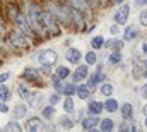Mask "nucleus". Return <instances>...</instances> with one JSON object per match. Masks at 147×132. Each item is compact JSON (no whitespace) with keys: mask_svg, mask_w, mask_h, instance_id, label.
Instances as JSON below:
<instances>
[{"mask_svg":"<svg viewBox=\"0 0 147 132\" xmlns=\"http://www.w3.org/2000/svg\"><path fill=\"white\" fill-rule=\"evenodd\" d=\"M113 91H115V88H113V84L111 82H103L101 84V88H99V93L103 95V96H111L113 95Z\"/></svg>","mask_w":147,"mask_h":132,"instance_id":"obj_28","label":"nucleus"},{"mask_svg":"<svg viewBox=\"0 0 147 132\" xmlns=\"http://www.w3.org/2000/svg\"><path fill=\"white\" fill-rule=\"evenodd\" d=\"M3 131H7V132H21V131H22V125L19 124V120L12 118L10 122H7V124H5Z\"/></svg>","mask_w":147,"mask_h":132,"instance_id":"obj_21","label":"nucleus"},{"mask_svg":"<svg viewBox=\"0 0 147 132\" xmlns=\"http://www.w3.org/2000/svg\"><path fill=\"white\" fill-rule=\"evenodd\" d=\"M134 2H135L137 7H144V5H147V0H134Z\"/></svg>","mask_w":147,"mask_h":132,"instance_id":"obj_44","label":"nucleus"},{"mask_svg":"<svg viewBox=\"0 0 147 132\" xmlns=\"http://www.w3.org/2000/svg\"><path fill=\"white\" fill-rule=\"evenodd\" d=\"M91 46H92V50H101V48L105 46V38H103L101 34L92 36V39H91Z\"/></svg>","mask_w":147,"mask_h":132,"instance_id":"obj_27","label":"nucleus"},{"mask_svg":"<svg viewBox=\"0 0 147 132\" xmlns=\"http://www.w3.org/2000/svg\"><path fill=\"white\" fill-rule=\"evenodd\" d=\"M98 124H99V117L98 115H92V113H89L87 117H84L80 120V125H82L84 131H94L98 127Z\"/></svg>","mask_w":147,"mask_h":132,"instance_id":"obj_10","label":"nucleus"},{"mask_svg":"<svg viewBox=\"0 0 147 132\" xmlns=\"http://www.w3.org/2000/svg\"><path fill=\"white\" fill-rule=\"evenodd\" d=\"M65 59H67L69 64H79L80 59H82V53H80V50H77V48H69V50L65 52Z\"/></svg>","mask_w":147,"mask_h":132,"instance_id":"obj_12","label":"nucleus"},{"mask_svg":"<svg viewBox=\"0 0 147 132\" xmlns=\"http://www.w3.org/2000/svg\"><path fill=\"white\" fill-rule=\"evenodd\" d=\"M41 22H43V28H45V33L48 38H57L62 34V28L58 24V21L51 16V12L48 9H43L41 12Z\"/></svg>","mask_w":147,"mask_h":132,"instance_id":"obj_2","label":"nucleus"},{"mask_svg":"<svg viewBox=\"0 0 147 132\" xmlns=\"http://www.w3.org/2000/svg\"><path fill=\"white\" fill-rule=\"evenodd\" d=\"M9 105H7V101H0V113H9Z\"/></svg>","mask_w":147,"mask_h":132,"instance_id":"obj_39","label":"nucleus"},{"mask_svg":"<svg viewBox=\"0 0 147 132\" xmlns=\"http://www.w3.org/2000/svg\"><path fill=\"white\" fill-rule=\"evenodd\" d=\"M5 33H7V24H5L3 19L0 17V38H2V39L5 38Z\"/></svg>","mask_w":147,"mask_h":132,"instance_id":"obj_37","label":"nucleus"},{"mask_svg":"<svg viewBox=\"0 0 147 132\" xmlns=\"http://www.w3.org/2000/svg\"><path fill=\"white\" fill-rule=\"evenodd\" d=\"M103 110H105V106H103V103H101V101L92 99V101H89V103H87V113L101 115V112H103Z\"/></svg>","mask_w":147,"mask_h":132,"instance_id":"obj_15","label":"nucleus"},{"mask_svg":"<svg viewBox=\"0 0 147 132\" xmlns=\"http://www.w3.org/2000/svg\"><path fill=\"white\" fill-rule=\"evenodd\" d=\"M62 108H63V112H65V113H74V112L77 110V106H75V101H74V96H67V98L63 99V105H62Z\"/></svg>","mask_w":147,"mask_h":132,"instance_id":"obj_19","label":"nucleus"},{"mask_svg":"<svg viewBox=\"0 0 147 132\" xmlns=\"http://www.w3.org/2000/svg\"><path fill=\"white\" fill-rule=\"evenodd\" d=\"M38 62L41 64V67L45 69V70H51V67L57 65V62H58V53L55 52V50H51V48H45V50H41L39 53H38Z\"/></svg>","mask_w":147,"mask_h":132,"instance_id":"obj_4","label":"nucleus"},{"mask_svg":"<svg viewBox=\"0 0 147 132\" xmlns=\"http://www.w3.org/2000/svg\"><path fill=\"white\" fill-rule=\"evenodd\" d=\"M12 21H14L16 29H19L22 34H26L28 38H34V36H36L34 31H33V28H31V24L28 22V19H26V16H24V14H21V12H19Z\"/></svg>","mask_w":147,"mask_h":132,"instance_id":"obj_6","label":"nucleus"},{"mask_svg":"<svg viewBox=\"0 0 147 132\" xmlns=\"http://www.w3.org/2000/svg\"><path fill=\"white\" fill-rule=\"evenodd\" d=\"M140 96H142L144 99H147V82L142 84V88H140Z\"/></svg>","mask_w":147,"mask_h":132,"instance_id":"obj_40","label":"nucleus"},{"mask_svg":"<svg viewBox=\"0 0 147 132\" xmlns=\"http://www.w3.org/2000/svg\"><path fill=\"white\" fill-rule=\"evenodd\" d=\"M103 106H105V110H106V112H110V113H115V112L120 108V103H118V101H116L115 98L108 96V99L103 103Z\"/></svg>","mask_w":147,"mask_h":132,"instance_id":"obj_18","label":"nucleus"},{"mask_svg":"<svg viewBox=\"0 0 147 132\" xmlns=\"http://www.w3.org/2000/svg\"><path fill=\"white\" fill-rule=\"evenodd\" d=\"M128 17H130V5H128V3H121V5L115 10L113 21H115L118 26H125V24L128 22Z\"/></svg>","mask_w":147,"mask_h":132,"instance_id":"obj_7","label":"nucleus"},{"mask_svg":"<svg viewBox=\"0 0 147 132\" xmlns=\"http://www.w3.org/2000/svg\"><path fill=\"white\" fill-rule=\"evenodd\" d=\"M55 76L57 77H60L62 81L63 79H67V77H70V69L65 65H58L57 69H55Z\"/></svg>","mask_w":147,"mask_h":132,"instance_id":"obj_24","label":"nucleus"},{"mask_svg":"<svg viewBox=\"0 0 147 132\" xmlns=\"http://www.w3.org/2000/svg\"><path fill=\"white\" fill-rule=\"evenodd\" d=\"M7 41H9L10 46L16 48V50H22V52H26V50L31 48L29 38H28L26 34H22L19 29H12V31H9V33H7Z\"/></svg>","mask_w":147,"mask_h":132,"instance_id":"obj_3","label":"nucleus"},{"mask_svg":"<svg viewBox=\"0 0 147 132\" xmlns=\"http://www.w3.org/2000/svg\"><path fill=\"white\" fill-rule=\"evenodd\" d=\"M121 118L123 120L134 118V106H132V103H123L121 105Z\"/></svg>","mask_w":147,"mask_h":132,"instance_id":"obj_17","label":"nucleus"},{"mask_svg":"<svg viewBox=\"0 0 147 132\" xmlns=\"http://www.w3.org/2000/svg\"><path fill=\"white\" fill-rule=\"evenodd\" d=\"M140 67H142V70H146V69H147V60H144V62L140 64Z\"/></svg>","mask_w":147,"mask_h":132,"instance_id":"obj_45","label":"nucleus"},{"mask_svg":"<svg viewBox=\"0 0 147 132\" xmlns=\"http://www.w3.org/2000/svg\"><path fill=\"white\" fill-rule=\"evenodd\" d=\"M110 33L113 34V36H116V34L120 33V29H118V24H116V26H115V24L111 26V28H110Z\"/></svg>","mask_w":147,"mask_h":132,"instance_id":"obj_42","label":"nucleus"},{"mask_svg":"<svg viewBox=\"0 0 147 132\" xmlns=\"http://www.w3.org/2000/svg\"><path fill=\"white\" fill-rule=\"evenodd\" d=\"M51 84H53L55 91L62 95V89H63V82H62V79H60V77H57V76L53 74V76H51Z\"/></svg>","mask_w":147,"mask_h":132,"instance_id":"obj_32","label":"nucleus"},{"mask_svg":"<svg viewBox=\"0 0 147 132\" xmlns=\"http://www.w3.org/2000/svg\"><path fill=\"white\" fill-rule=\"evenodd\" d=\"M75 124H77V120L74 117H67V115L60 117V127H63V129H72Z\"/></svg>","mask_w":147,"mask_h":132,"instance_id":"obj_23","label":"nucleus"},{"mask_svg":"<svg viewBox=\"0 0 147 132\" xmlns=\"http://www.w3.org/2000/svg\"><path fill=\"white\" fill-rule=\"evenodd\" d=\"M84 60H86V64H87L89 67L94 65V64L98 62V55H96V52H94V50L87 52V53H86V57H84Z\"/></svg>","mask_w":147,"mask_h":132,"instance_id":"obj_31","label":"nucleus"},{"mask_svg":"<svg viewBox=\"0 0 147 132\" xmlns=\"http://www.w3.org/2000/svg\"><path fill=\"white\" fill-rule=\"evenodd\" d=\"M75 95H77V98L79 99H87L91 96V88L87 86V84H79L77 86V91H75Z\"/></svg>","mask_w":147,"mask_h":132,"instance_id":"obj_16","label":"nucleus"},{"mask_svg":"<svg viewBox=\"0 0 147 132\" xmlns=\"http://www.w3.org/2000/svg\"><path fill=\"white\" fill-rule=\"evenodd\" d=\"M108 64H110V65H120V64H121V52L113 50L110 53V57H108Z\"/></svg>","mask_w":147,"mask_h":132,"instance_id":"obj_26","label":"nucleus"},{"mask_svg":"<svg viewBox=\"0 0 147 132\" xmlns=\"http://www.w3.org/2000/svg\"><path fill=\"white\" fill-rule=\"evenodd\" d=\"M139 36H140L139 28H135V26H128V28L123 31V41H134V39H137Z\"/></svg>","mask_w":147,"mask_h":132,"instance_id":"obj_13","label":"nucleus"},{"mask_svg":"<svg viewBox=\"0 0 147 132\" xmlns=\"http://www.w3.org/2000/svg\"><path fill=\"white\" fill-rule=\"evenodd\" d=\"M120 131H130V124H128V120H123V124L118 127Z\"/></svg>","mask_w":147,"mask_h":132,"instance_id":"obj_41","label":"nucleus"},{"mask_svg":"<svg viewBox=\"0 0 147 132\" xmlns=\"http://www.w3.org/2000/svg\"><path fill=\"white\" fill-rule=\"evenodd\" d=\"M144 77H146V79H147V69H146V70H144Z\"/></svg>","mask_w":147,"mask_h":132,"instance_id":"obj_48","label":"nucleus"},{"mask_svg":"<svg viewBox=\"0 0 147 132\" xmlns=\"http://www.w3.org/2000/svg\"><path fill=\"white\" fill-rule=\"evenodd\" d=\"M41 127H43V124H41V118H38V117L28 118V122H26V131L28 132H38L41 131Z\"/></svg>","mask_w":147,"mask_h":132,"instance_id":"obj_14","label":"nucleus"},{"mask_svg":"<svg viewBox=\"0 0 147 132\" xmlns=\"http://www.w3.org/2000/svg\"><path fill=\"white\" fill-rule=\"evenodd\" d=\"M41 113H43V117H45V118H48V120H50V118L55 115V106H53V105H46V106L41 110Z\"/></svg>","mask_w":147,"mask_h":132,"instance_id":"obj_34","label":"nucleus"},{"mask_svg":"<svg viewBox=\"0 0 147 132\" xmlns=\"http://www.w3.org/2000/svg\"><path fill=\"white\" fill-rule=\"evenodd\" d=\"M140 52H142V55H147V41H142V45H140Z\"/></svg>","mask_w":147,"mask_h":132,"instance_id":"obj_43","label":"nucleus"},{"mask_svg":"<svg viewBox=\"0 0 147 132\" xmlns=\"http://www.w3.org/2000/svg\"><path fill=\"white\" fill-rule=\"evenodd\" d=\"M144 125L147 127V115H146V120H144Z\"/></svg>","mask_w":147,"mask_h":132,"instance_id":"obj_49","label":"nucleus"},{"mask_svg":"<svg viewBox=\"0 0 147 132\" xmlns=\"http://www.w3.org/2000/svg\"><path fill=\"white\" fill-rule=\"evenodd\" d=\"M9 79H10V72H9V70H5V72L0 74V84H5Z\"/></svg>","mask_w":147,"mask_h":132,"instance_id":"obj_38","label":"nucleus"},{"mask_svg":"<svg viewBox=\"0 0 147 132\" xmlns=\"http://www.w3.org/2000/svg\"><path fill=\"white\" fill-rule=\"evenodd\" d=\"M98 125H99V129L103 132H110L115 129V122L111 118H99V124Z\"/></svg>","mask_w":147,"mask_h":132,"instance_id":"obj_22","label":"nucleus"},{"mask_svg":"<svg viewBox=\"0 0 147 132\" xmlns=\"http://www.w3.org/2000/svg\"><path fill=\"white\" fill-rule=\"evenodd\" d=\"M10 98H12L10 89H9L5 84H0V101H9Z\"/></svg>","mask_w":147,"mask_h":132,"instance_id":"obj_30","label":"nucleus"},{"mask_svg":"<svg viewBox=\"0 0 147 132\" xmlns=\"http://www.w3.org/2000/svg\"><path fill=\"white\" fill-rule=\"evenodd\" d=\"M98 82H99V72H98V70H96L94 74H89V76H87V86H89V88L96 86Z\"/></svg>","mask_w":147,"mask_h":132,"instance_id":"obj_33","label":"nucleus"},{"mask_svg":"<svg viewBox=\"0 0 147 132\" xmlns=\"http://www.w3.org/2000/svg\"><path fill=\"white\" fill-rule=\"evenodd\" d=\"M58 101H60V93H57V91H55V95H51V96L48 98V103H50V105H53V106H55Z\"/></svg>","mask_w":147,"mask_h":132,"instance_id":"obj_36","label":"nucleus"},{"mask_svg":"<svg viewBox=\"0 0 147 132\" xmlns=\"http://www.w3.org/2000/svg\"><path fill=\"white\" fill-rule=\"evenodd\" d=\"M2 50H3V41H2V38H0V53H2Z\"/></svg>","mask_w":147,"mask_h":132,"instance_id":"obj_46","label":"nucleus"},{"mask_svg":"<svg viewBox=\"0 0 147 132\" xmlns=\"http://www.w3.org/2000/svg\"><path fill=\"white\" fill-rule=\"evenodd\" d=\"M41 12H43V9L38 5L36 2H29L28 7H26L24 16L28 19V22L31 24V28H33V31H34L36 36H46L45 28H43V22H41Z\"/></svg>","mask_w":147,"mask_h":132,"instance_id":"obj_1","label":"nucleus"},{"mask_svg":"<svg viewBox=\"0 0 147 132\" xmlns=\"http://www.w3.org/2000/svg\"><path fill=\"white\" fill-rule=\"evenodd\" d=\"M139 24H140V26H144V28H147V9H146V10H142V12L139 14Z\"/></svg>","mask_w":147,"mask_h":132,"instance_id":"obj_35","label":"nucleus"},{"mask_svg":"<svg viewBox=\"0 0 147 132\" xmlns=\"http://www.w3.org/2000/svg\"><path fill=\"white\" fill-rule=\"evenodd\" d=\"M70 76H72V82H75V84L86 81L87 76H89V65H87V64H80V65H77L75 67V70H74V74H70Z\"/></svg>","mask_w":147,"mask_h":132,"instance_id":"obj_9","label":"nucleus"},{"mask_svg":"<svg viewBox=\"0 0 147 132\" xmlns=\"http://www.w3.org/2000/svg\"><path fill=\"white\" fill-rule=\"evenodd\" d=\"M142 112H144V115H147V105L144 106V108H142Z\"/></svg>","mask_w":147,"mask_h":132,"instance_id":"obj_47","label":"nucleus"},{"mask_svg":"<svg viewBox=\"0 0 147 132\" xmlns=\"http://www.w3.org/2000/svg\"><path fill=\"white\" fill-rule=\"evenodd\" d=\"M48 10L51 12V16L58 21V24H72V19H70V12H69V7H62L58 3H48Z\"/></svg>","mask_w":147,"mask_h":132,"instance_id":"obj_5","label":"nucleus"},{"mask_svg":"<svg viewBox=\"0 0 147 132\" xmlns=\"http://www.w3.org/2000/svg\"><path fill=\"white\" fill-rule=\"evenodd\" d=\"M67 2V7L75 9L82 14H87L89 12V5H87V0H65Z\"/></svg>","mask_w":147,"mask_h":132,"instance_id":"obj_11","label":"nucleus"},{"mask_svg":"<svg viewBox=\"0 0 147 132\" xmlns=\"http://www.w3.org/2000/svg\"><path fill=\"white\" fill-rule=\"evenodd\" d=\"M123 43H125L123 39H118V38H115V36H113L108 43L105 41V46H108V48H111V50H116V52H120V50L123 48Z\"/></svg>","mask_w":147,"mask_h":132,"instance_id":"obj_20","label":"nucleus"},{"mask_svg":"<svg viewBox=\"0 0 147 132\" xmlns=\"http://www.w3.org/2000/svg\"><path fill=\"white\" fill-rule=\"evenodd\" d=\"M26 112H28L26 105H22V103L16 105V108H14V118H16V120H19V118H24V117H26Z\"/></svg>","mask_w":147,"mask_h":132,"instance_id":"obj_25","label":"nucleus"},{"mask_svg":"<svg viewBox=\"0 0 147 132\" xmlns=\"http://www.w3.org/2000/svg\"><path fill=\"white\" fill-rule=\"evenodd\" d=\"M77 91V84L75 82H70V84H63V89H62V95L65 96H74Z\"/></svg>","mask_w":147,"mask_h":132,"instance_id":"obj_29","label":"nucleus"},{"mask_svg":"<svg viewBox=\"0 0 147 132\" xmlns=\"http://www.w3.org/2000/svg\"><path fill=\"white\" fill-rule=\"evenodd\" d=\"M21 79H22L24 82L39 84V81H41V74H39V70H38L36 67H26V69L22 70V74H21Z\"/></svg>","mask_w":147,"mask_h":132,"instance_id":"obj_8","label":"nucleus"}]
</instances>
